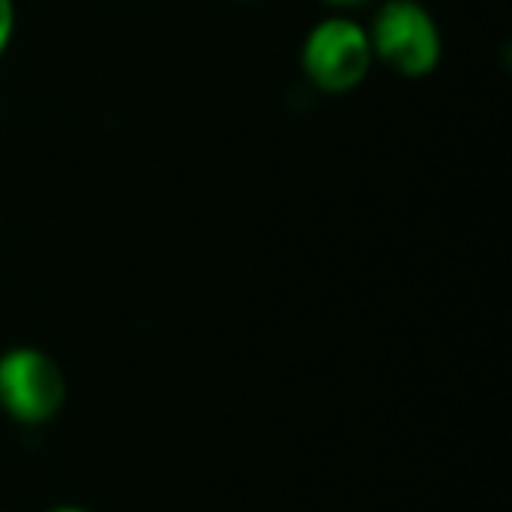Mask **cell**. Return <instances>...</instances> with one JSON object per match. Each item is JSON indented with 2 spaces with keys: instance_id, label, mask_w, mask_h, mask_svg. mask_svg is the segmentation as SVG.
<instances>
[{
  "instance_id": "cell-3",
  "label": "cell",
  "mask_w": 512,
  "mask_h": 512,
  "mask_svg": "<svg viewBox=\"0 0 512 512\" xmlns=\"http://www.w3.org/2000/svg\"><path fill=\"white\" fill-rule=\"evenodd\" d=\"M63 402V375L51 357L15 348L0 357V405L21 423L48 420Z\"/></svg>"
},
{
  "instance_id": "cell-5",
  "label": "cell",
  "mask_w": 512,
  "mask_h": 512,
  "mask_svg": "<svg viewBox=\"0 0 512 512\" xmlns=\"http://www.w3.org/2000/svg\"><path fill=\"white\" fill-rule=\"evenodd\" d=\"M330 3H336V6H360L366 0H330Z\"/></svg>"
},
{
  "instance_id": "cell-2",
  "label": "cell",
  "mask_w": 512,
  "mask_h": 512,
  "mask_svg": "<svg viewBox=\"0 0 512 512\" xmlns=\"http://www.w3.org/2000/svg\"><path fill=\"white\" fill-rule=\"evenodd\" d=\"M303 66L312 84L327 93L354 90L372 66L369 33L348 18L321 21L306 39Z\"/></svg>"
},
{
  "instance_id": "cell-1",
  "label": "cell",
  "mask_w": 512,
  "mask_h": 512,
  "mask_svg": "<svg viewBox=\"0 0 512 512\" xmlns=\"http://www.w3.org/2000/svg\"><path fill=\"white\" fill-rule=\"evenodd\" d=\"M372 54L390 63L408 78L429 75L441 60V36L432 15L414 0H390L378 9L372 36Z\"/></svg>"
},
{
  "instance_id": "cell-4",
  "label": "cell",
  "mask_w": 512,
  "mask_h": 512,
  "mask_svg": "<svg viewBox=\"0 0 512 512\" xmlns=\"http://www.w3.org/2000/svg\"><path fill=\"white\" fill-rule=\"evenodd\" d=\"M12 24H15L12 0H0V51L6 48V42H9V36H12Z\"/></svg>"
},
{
  "instance_id": "cell-6",
  "label": "cell",
  "mask_w": 512,
  "mask_h": 512,
  "mask_svg": "<svg viewBox=\"0 0 512 512\" xmlns=\"http://www.w3.org/2000/svg\"><path fill=\"white\" fill-rule=\"evenodd\" d=\"M51 512H84V510H75V507H60V510H51Z\"/></svg>"
}]
</instances>
